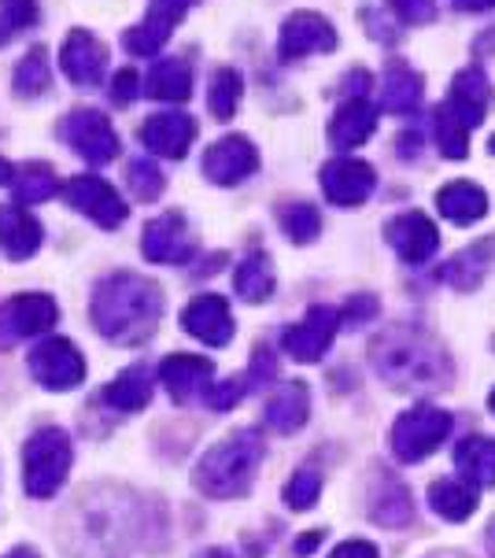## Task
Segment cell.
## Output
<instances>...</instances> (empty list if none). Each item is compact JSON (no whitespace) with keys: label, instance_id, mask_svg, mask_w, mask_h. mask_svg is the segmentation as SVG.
<instances>
[{"label":"cell","instance_id":"cell-1","mask_svg":"<svg viewBox=\"0 0 495 558\" xmlns=\"http://www.w3.org/2000/svg\"><path fill=\"white\" fill-rule=\"evenodd\" d=\"M164 318V289L141 274L119 270L93 292V326L100 337L119 344H137Z\"/></svg>","mask_w":495,"mask_h":558},{"label":"cell","instance_id":"cell-2","mask_svg":"<svg viewBox=\"0 0 495 558\" xmlns=\"http://www.w3.org/2000/svg\"><path fill=\"white\" fill-rule=\"evenodd\" d=\"M374 366L396 389L433 392L451 381V359L430 333L414 326H396L374 344Z\"/></svg>","mask_w":495,"mask_h":558},{"label":"cell","instance_id":"cell-3","mask_svg":"<svg viewBox=\"0 0 495 558\" xmlns=\"http://www.w3.org/2000/svg\"><path fill=\"white\" fill-rule=\"evenodd\" d=\"M263 462V437L255 429H237L218 440L196 462V485L212 499H237L252 488V477Z\"/></svg>","mask_w":495,"mask_h":558},{"label":"cell","instance_id":"cell-4","mask_svg":"<svg viewBox=\"0 0 495 558\" xmlns=\"http://www.w3.org/2000/svg\"><path fill=\"white\" fill-rule=\"evenodd\" d=\"M74 448L71 437L56 425H45L37 429L23 448V485L34 499H49L56 496V488L67 481V470H71Z\"/></svg>","mask_w":495,"mask_h":558},{"label":"cell","instance_id":"cell-5","mask_svg":"<svg viewBox=\"0 0 495 558\" xmlns=\"http://www.w3.org/2000/svg\"><path fill=\"white\" fill-rule=\"evenodd\" d=\"M447 433H451V414L447 411L430 403L411 407L393 425V451L399 462H422L447 440Z\"/></svg>","mask_w":495,"mask_h":558},{"label":"cell","instance_id":"cell-6","mask_svg":"<svg viewBox=\"0 0 495 558\" xmlns=\"http://www.w3.org/2000/svg\"><path fill=\"white\" fill-rule=\"evenodd\" d=\"M60 137L93 167H104L119 156V134L111 130L108 116H100V111H93V108H79V111H71V116H63Z\"/></svg>","mask_w":495,"mask_h":558},{"label":"cell","instance_id":"cell-7","mask_svg":"<svg viewBox=\"0 0 495 558\" xmlns=\"http://www.w3.org/2000/svg\"><path fill=\"white\" fill-rule=\"evenodd\" d=\"M63 196L74 211H82L85 219L97 222L100 230H116L130 215V204L116 193V185H108L104 178H93V174L71 178V182L63 185Z\"/></svg>","mask_w":495,"mask_h":558},{"label":"cell","instance_id":"cell-8","mask_svg":"<svg viewBox=\"0 0 495 558\" xmlns=\"http://www.w3.org/2000/svg\"><path fill=\"white\" fill-rule=\"evenodd\" d=\"M60 311H56L52 296H41V292H23V296H12L0 304V348H12L19 340L37 337L45 329L56 326Z\"/></svg>","mask_w":495,"mask_h":558},{"label":"cell","instance_id":"cell-9","mask_svg":"<svg viewBox=\"0 0 495 558\" xmlns=\"http://www.w3.org/2000/svg\"><path fill=\"white\" fill-rule=\"evenodd\" d=\"M31 371L49 392H71L85 381V359L71 340L52 337L31 352Z\"/></svg>","mask_w":495,"mask_h":558},{"label":"cell","instance_id":"cell-10","mask_svg":"<svg viewBox=\"0 0 495 558\" xmlns=\"http://www.w3.org/2000/svg\"><path fill=\"white\" fill-rule=\"evenodd\" d=\"M189 4H193V0H148L145 19L122 34L126 52L130 56H156L170 37H174V26L185 19Z\"/></svg>","mask_w":495,"mask_h":558},{"label":"cell","instance_id":"cell-11","mask_svg":"<svg viewBox=\"0 0 495 558\" xmlns=\"http://www.w3.org/2000/svg\"><path fill=\"white\" fill-rule=\"evenodd\" d=\"M141 252L152 263H167V267H185L196 255V244L189 238V226L182 211H164L152 219L141 233Z\"/></svg>","mask_w":495,"mask_h":558},{"label":"cell","instance_id":"cell-12","mask_svg":"<svg viewBox=\"0 0 495 558\" xmlns=\"http://www.w3.org/2000/svg\"><path fill=\"white\" fill-rule=\"evenodd\" d=\"M337 326H340V311L318 304L303 315V322L285 329L281 348L297 359V363H318V359L329 352L333 337H337Z\"/></svg>","mask_w":495,"mask_h":558},{"label":"cell","instance_id":"cell-13","mask_svg":"<svg viewBox=\"0 0 495 558\" xmlns=\"http://www.w3.org/2000/svg\"><path fill=\"white\" fill-rule=\"evenodd\" d=\"M385 241L393 244L399 259L411 263V267L430 263L436 248H440V233H436L430 215H422V211H403V215H396V219H388Z\"/></svg>","mask_w":495,"mask_h":558},{"label":"cell","instance_id":"cell-14","mask_svg":"<svg viewBox=\"0 0 495 558\" xmlns=\"http://www.w3.org/2000/svg\"><path fill=\"white\" fill-rule=\"evenodd\" d=\"M255 167H259V153H255L252 141L241 137V134H230V137L215 141V145L204 153V159H200L204 178H207V182H215V185L244 182V178L255 174Z\"/></svg>","mask_w":495,"mask_h":558},{"label":"cell","instance_id":"cell-15","mask_svg":"<svg viewBox=\"0 0 495 558\" xmlns=\"http://www.w3.org/2000/svg\"><path fill=\"white\" fill-rule=\"evenodd\" d=\"M337 31L326 15L318 12H292L285 19L281 37H278V52L281 60H303V56L314 52H333L337 49Z\"/></svg>","mask_w":495,"mask_h":558},{"label":"cell","instance_id":"cell-16","mask_svg":"<svg viewBox=\"0 0 495 558\" xmlns=\"http://www.w3.org/2000/svg\"><path fill=\"white\" fill-rule=\"evenodd\" d=\"M318 178H322V193H326V201L337 204V207L366 204V196L374 193V185H377L374 167L363 163V159H348V156L329 159Z\"/></svg>","mask_w":495,"mask_h":558},{"label":"cell","instance_id":"cell-17","mask_svg":"<svg viewBox=\"0 0 495 558\" xmlns=\"http://www.w3.org/2000/svg\"><path fill=\"white\" fill-rule=\"evenodd\" d=\"M60 68L74 85L82 89H97L104 82V71H108V49L104 41H97L89 31H71L63 37V49H60Z\"/></svg>","mask_w":495,"mask_h":558},{"label":"cell","instance_id":"cell-18","mask_svg":"<svg viewBox=\"0 0 495 558\" xmlns=\"http://www.w3.org/2000/svg\"><path fill=\"white\" fill-rule=\"evenodd\" d=\"M193 141H196V119L185 116V111H159V116H152L141 126V145L152 156H164V159H185Z\"/></svg>","mask_w":495,"mask_h":558},{"label":"cell","instance_id":"cell-19","mask_svg":"<svg viewBox=\"0 0 495 558\" xmlns=\"http://www.w3.org/2000/svg\"><path fill=\"white\" fill-rule=\"evenodd\" d=\"M182 329L212 348H226L233 340V311L222 296H196L182 307Z\"/></svg>","mask_w":495,"mask_h":558},{"label":"cell","instance_id":"cell-20","mask_svg":"<svg viewBox=\"0 0 495 558\" xmlns=\"http://www.w3.org/2000/svg\"><path fill=\"white\" fill-rule=\"evenodd\" d=\"M212 377H215V366L212 359L204 355H170L164 359L159 366V385L170 392L174 403H189L196 400L200 392L212 389Z\"/></svg>","mask_w":495,"mask_h":558},{"label":"cell","instance_id":"cell-21","mask_svg":"<svg viewBox=\"0 0 495 558\" xmlns=\"http://www.w3.org/2000/svg\"><path fill=\"white\" fill-rule=\"evenodd\" d=\"M447 108L459 116L466 126H481L492 108V82L481 68H466L451 78V93H447Z\"/></svg>","mask_w":495,"mask_h":558},{"label":"cell","instance_id":"cell-22","mask_svg":"<svg viewBox=\"0 0 495 558\" xmlns=\"http://www.w3.org/2000/svg\"><path fill=\"white\" fill-rule=\"evenodd\" d=\"M374 130H377V108L366 97L345 100L329 119V141H333V148H340V153L366 145V141L374 137Z\"/></svg>","mask_w":495,"mask_h":558},{"label":"cell","instance_id":"cell-23","mask_svg":"<svg viewBox=\"0 0 495 558\" xmlns=\"http://www.w3.org/2000/svg\"><path fill=\"white\" fill-rule=\"evenodd\" d=\"M41 241H45L41 222H37L26 207H19V204L0 207V248H4L8 259L26 263L41 248Z\"/></svg>","mask_w":495,"mask_h":558},{"label":"cell","instance_id":"cell-24","mask_svg":"<svg viewBox=\"0 0 495 558\" xmlns=\"http://www.w3.org/2000/svg\"><path fill=\"white\" fill-rule=\"evenodd\" d=\"M425 97V82L414 68H407L403 60H393L381 78V108L393 116H411Z\"/></svg>","mask_w":495,"mask_h":558},{"label":"cell","instance_id":"cell-25","mask_svg":"<svg viewBox=\"0 0 495 558\" xmlns=\"http://www.w3.org/2000/svg\"><path fill=\"white\" fill-rule=\"evenodd\" d=\"M145 93L152 100H167V104H182L193 97V68L182 56H167V60L152 63Z\"/></svg>","mask_w":495,"mask_h":558},{"label":"cell","instance_id":"cell-26","mask_svg":"<svg viewBox=\"0 0 495 558\" xmlns=\"http://www.w3.org/2000/svg\"><path fill=\"white\" fill-rule=\"evenodd\" d=\"M311 414V389L303 381H285L266 403V425L278 433H297Z\"/></svg>","mask_w":495,"mask_h":558},{"label":"cell","instance_id":"cell-27","mask_svg":"<svg viewBox=\"0 0 495 558\" xmlns=\"http://www.w3.org/2000/svg\"><path fill=\"white\" fill-rule=\"evenodd\" d=\"M436 207H440L444 219H451L455 226H473L488 215V193L473 182H451L436 193Z\"/></svg>","mask_w":495,"mask_h":558},{"label":"cell","instance_id":"cell-28","mask_svg":"<svg viewBox=\"0 0 495 558\" xmlns=\"http://www.w3.org/2000/svg\"><path fill=\"white\" fill-rule=\"evenodd\" d=\"M492 255H495V241L470 244V248L459 252L451 263H447V267L440 270V278L451 281V286L462 289V292L478 289L481 281H484V274H488V267H492Z\"/></svg>","mask_w":495,"mask_h":558},{"label":"cell","instance_id":"cell-29","mask_svg":"<svg viewBox=\"0 0 495 558\" xmlns=\"http://www.w3.org/2000/svg\"><path fill=\"white\" fill-rule=\"evenodd\" d=\"M462 477L478 488H495V440L492 437H466L455 448Z\"/></svg>","mask_w":495,"mask_h":558},{"label":"cell","instance_id":"cell-30","mask_svg":"<svg viewBox=\"0 0 495 558\" xmlns=\"http://www.w3.org/2000/svg\"><path fill=\"white\" fill-rule=\"evenodd\" d=\"M152 389H156V381H152L148 366H130V371H122L116 381L108 385L104 400L111 407H119V411H141V407H148Z\"/></svg>","mask_w":495,"mask_h":558},{"label":"cell","instance_id":"cell-31","mask_svg":"<svg viewBox=\"0 0 495 558\" xmlns=\"http://www.w3.org/2000/svg\"><path fill=\"white\" fill-rule=\"evenodd\" d=\"M430 507L436 510L440 518H447V522H466V518L478 510V496H473L470 485H462V481H433L430 488Z\"/></svg>","mask_w":495,"mask_h":558},{"label":"cell","instance_id":"cell-32","mask_svg":"<svg viewBox=\"0 0 495 558\" xmlns=\"http://www.w3.org/2000/svg\"><path fill=\"white\" fill-rule=\"evenodd\" d=\"M233 289H237V296L247 300V304H263V300L274 292V267H270V259H266L263 252L247 255V259L233 274Z\"/></svg>","mask_w":495,"mask_h":558},{"label":"cell","instance_id":"cell-33","mask_svg":"<svg viewBox=\"0 0 495 558\" xmlns=\"http://www.w3.org/2000/svg\"><path fill=\"white\" fill-rule=\"evenodd\" d=\"M56 189H60V182H56L49 163H23L12 178V196H15L19 207L45 204L49 196H56Z\"/></svg>","mask_w":495,"mask_h":558},{"label":"cell","instance_id":"cell-34","mask_svg":"<svg viewBox=\"0 0 495 558\" xmlns=\"http://www.w3.org/2000/svg\"><path fill=\"white\" fill-rule=\"evenodd\" d=\"M433 137H436V148H440L447 159L470 156V126H466L447 104H436L433 108Z\"/></svg>","mask_w":495,"mask_h":558},{"label":"cell","instance_id":"cell-35","mask_svg":"<svg viewBox=\"0 0 495 558\" xmlns=\"http://www.w3.org/2000/svg\"><path fill=\"white\" fill-rule=\"evenodd\" d=\"M241 97H244V78H241V71L218 68V71L212 74V89H207V108H212V116H215L218 122L233 119Z\"/></svg>","mask_w":495,"mask_h":558},{"label":"cell","instance_id":"cell-36","mask_svg":"<svg viewBox=\"0 0 495 558\" xmlns=\"http://www.w3.org/2000/svg\"><path fill=\"white\" fill-rule=\"evenodd\" d=\"M15 93L19 97H41V93H49L52 85V68H49V52L45 49H31L19 60L15 68Z\"/></svg>","mask_w":495,"mask_h":558},{"label":"cell","instance_id":"cell-37","mask_svg":"<svg viewBox=\"0 0 495 558\" xmlns=\"http://www.w3.org/2000/svg\"><path fill=\"white\" fill-rule=\"evenodd\" d=\"M278 219H281V230L289 233V241H297V244H311L322 230V215L314 211L311 204H300V201L285 204L278 211Z\"/></svg>","mask_w":495,"mask_h":558},{"label":"cell","instance_id":"cell-38","mask_svg":"<svg viewBox=\"0 0 495 558\" xmlns=\"http://www.w3.org/2000/svg\"><path fill=\"white\" fill-rule=\"evenodd\" d=\"M374 518L388 529H399V525L411 522L414 510H411V496H407V488L396 485V481H385V496H377Z\"/></svg>","mask_w":495,"mask_h":558},{"label":"cell","instance_id":"cell-39","mask_svg":"<svg viewBox=\"0 0 495 558\" xmlns=\"http://www.w3.org/2000/svg\"><path fill=\"white\" fill-rule=\"evenodd\" d=\"M126 185L137 201H156V196L167 189V178L159 174L152 163H145V159H133V163L126 167Z\"/></svg>","mask_w":495,"mask_h":558},{"label":"cell","instance_id":"cell-40","mask_svg":"<svg viewBox=\"0 0 495 558\" xmlns=\"http://www.w3.org/2000/svg\"><path fill=\"white\" fill-rule=\"evenodd\" d=\"M318 492H322V474L311 466H303L300 474L289 481V488H285V504L292 510H307L318 504Z\"/></svg>","mask_w":495,"mask_h":558},{"label":"cell","instance_id":"cell-41","mask_svg":"<svg viewBox=\"0 0 495 558\" xmlns=\"http://www.w3.org/2000/svg\"><path fill=\"white\" fill-rule=\"evenodd\" d=\"M388 8H393L399 23H407V26H422L436 19V0H388Z\"/></svg>","mask_w":495,"mask_h":558},{"label":"cell","instance_id":"cell-42","mask_svg":"<svg viewBox=\"0 0 495 558\" xmlns=\"http://www.w3.org/2000/svg\"><path fill=\"white\" fill-rule=\"evenodd\" d=\"M247 392V381L244 377H230V381H218L207 389V407L212 411H230V407L241 400V396Z\"/></svg>","mask_w":495,"mask_h":558},{"label":"cell","instance_id":"cell-43","mask_svg":"<svg viewBox=\"0 0 495 558\" xmlns=\"http://www.w3.org/2000/svg\"><path fill=\"white\" fill-rule=\"evenodd\" d=\"M141 74L133 71V68H122L119 74H116V82H111V100L119 104V108H126V104H133L141 97Z\"/></svg>","mask_w":495,"mask_h":558},{"label":"cell","instance_id":"cell-44","mask_svg":"<svg viewBox=\"0 0 495 558\" xmlns=\"http://www.w3.org/2000/svg\"><path fill=\"white\" fill-rule=\"evenodd\" d=\"M363 23H366V34L377 37V41H385V45H393L396 37H399L396 26L388 23V19L381 15V12H374V8H363Z\"/></svg>","mask_w":495,"mask_h":558},{"label":"cell","instance_id":"cell-45","mask_svg":"<svg viewBox=\"0 0 495 558\" xmlns=\"http://www.w3.org/2000/svg\"><path fill=\"white\" fill-rule=\"evenodd\" d=\"M374 311H377V300L374 296H355L345 311H340V318L351 322V326H359V322H363L366 315H374Z\"/></svg>","mask_w":495,"mask_h":558},{"label":"cell","instance_id":"cell-46","mask_svg":"<svg viewBox=\"0 0 495 558\" xmlns=\"http://www.w3.org/2000/svg\"><path fill=\"white\" fill-rule=\"evenodd\" d=\"M329 558H377V547L366 541H345Z\"/></svg>","mask_w":495,"mask_h":558},{"label":"cell","instance_id":"cell-47","mask_svg":"<svg viewBox=\"0 0 495 558\" xmlns=\"http://www.w3.org/2000/svg\"><path fill=\"white\" fill-rule=\"evenodd\" d=\"M396 145H399L396 153H399V156H407V159H414L418 153H422V137H418V134H403V137L396 141Z\"/></svg>","mask_w":495,"mask_h":558},{"label":"cell","instance_id":"cell-48","mask_svg":"<svg viewBox=\"0 0 495 558\" xmlns=\"http://www.w3.org/2000/svg\"><path fill=\"white\" fill-rule=\"evenodd\" d=\"M370 82H374V78H370L366 71H351V74H348V89H351V97H363V93L370 89Z\"/></svg>","mask_w":495,"mask_h":558},{"label":"cell","instance_id":"cell-49","mask_svg":"<svg viewBox=\"0 0 495 558\" xmlns=\"http://www.w3.org/2000/svg\"><path fill=\"white\" fill-rule=\"evenodd\" d=\"M459 12H492L495 8V0H451Z\"/></svg>","mask_w":495,"mask_h":558},{"label":"cell","instance_id":"cell-50","mask_svg":"<svg viewBox=\"0 0 495 558\" xmlns=\"http://www.w3.org/2000/svg\"><path fill=\"white\" fill-rule=\"evenodd\" d=\"M318 544H322V533H307V536H300V541H297V551H300V555H307V551H314Z\"/></svg>","mask_w":495,"mask_h":558},{"label":"cell","instance_id":"cell-51","mask_svg":"<svg viewBox=\"0 0 495 558\" xmlns=\"http://www.w3.org/2000/svg\"><path fill=\"white\" fill-rule=\"evenodd\" d=\"M12 178H15V170H12V163H8L4 156H0V185H12Z\"/></svg>","mask_w":495,"mask_h":558},{"label":"cell","instance_id":"cell-52","mask_svg":"<svg viewBox=\"0 0 495 558\" xmlns=\"http://www.w3.org/2000/svg\"><path fill=\"white\" fill-rule=\"evenodd\" d=\"M19 31H15V26H8L4 23V19H0V45H8V41H12V37H15Z\"/></svg>","mask_w":495,"mask_h":558},{"label":"cell","instance_id":"cell-53","mask_svg":"<svg viewBox=\"0 0 495 558\" xmlns=\"http://www.w3.org/2000/svg\"><path fill=\"white\" fill-rule=\"evenodd\" d=\"M4 558H41V555L31 551V547H15V551H8Z\"/></svg>","mask_w":495,"mask_h":558},{"label":"cell","instance_id":"cell-54","mask_svg":"<svg viewBox=\"0 0 495 558\" xmlns=\"http://www.w3.org/2000/svg\"><path fill=\"white\" fill-rule=\"evenodd\" d=\"M204 558H233L230 551H222V547H218V551H207Z\"/></svg>","mask_w":495,"mask_h":558},{"label":"cell","instance_id":"cell-55","mask_svg":"<svg viewBox=\"0 0 495 558\" xmlns=\"http://www.w3.org/2000/svg\"><path fill=\"white\" fill-rule=\"evenodd\" d=\"M488 547H492V558H495V522L488 525Z\"/></svg>","mask_w":495,"mask_h":558},{"label":"cell","instance_id":"cell-56","mask_svg":"<svg viewBox=\"0 0 495 558\" xmlns=\"http://www.w3.org/2000/svg\"><path fill=\"white\" fill-rule=\"evenodd\" d=\"M488 407H492V414H495V389H492V396H488Z\"/></svg>","mask_w":495,"mask_h":558},{"label":"cell","instance_id":"cell-57","mask_svg":"<svg viewBox=\"0 0 495 558\" xmlns=\"http://www.w3.org/2000/svg\"><path fill=\"white\" fill-rule=\"evenodd\" d=\"M488 153L495 156V134H492V141H488Z\"/></svg>","mask_w":495,"mask_h":558}]
</instances>
